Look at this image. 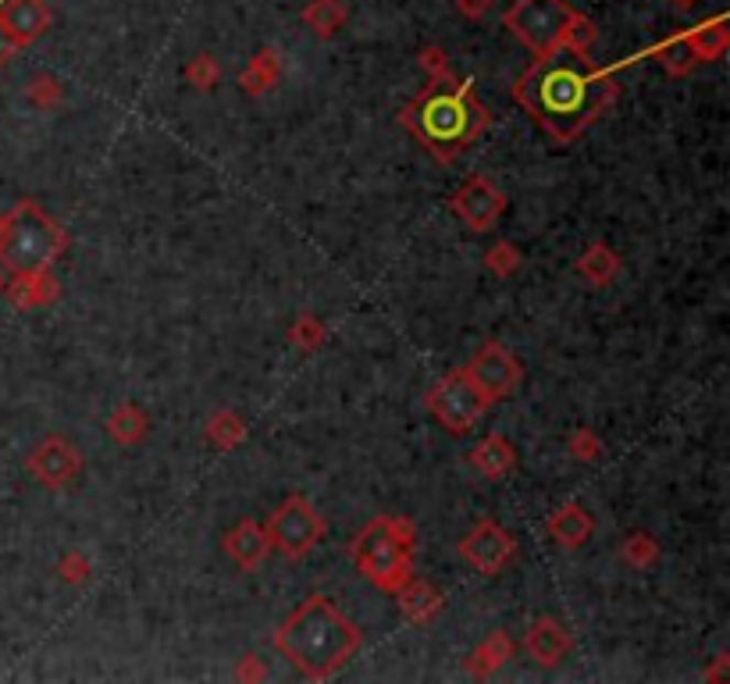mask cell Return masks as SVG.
Segmentation results:
<instances>
[{"label":"cell","instance_id":"cell-31","mask_svg":"<svg viewBox=\"0 0 730 684\" xmlns=\"http://www.w3.org/2000/svg\"><path fill=\"white\" fill-rule=\"evenodd\" d=\"M484 264H489V271H495V275L506 279L521 268V253H516L513 242H499V247H492L489 257H484Z\"/></svg>","mask_w":730,"mask_h":684},{"label":"cell","instance_id":"cell-22","mask_svg":"<svg viewBox=\"0 0 730 684\" xmlns=\"http://www.w3.org/2000/svg\"><path fill=\"white\" fill-rule=\"evenodd\" d=\"M279 72H282L279 54L275 51H261L247 65V72H239V89H242V94H250V97H264L268 89L279 83Z\"/></svg>","mask_w":730,"mask_h":684},{"label":"cell","instance_id":"cell-14","mask_svg":"<svg viewBox=\"0 0 730 684\" xmlns=\"http://www.w3.org/2000/svg\"><path fill=\"white\" fill-rule=\"evenodd\" d=\"M524 649L535 656L542 666H556L567 660V652L574 649V638L570 631L559 625L553 617H538L535 625H531L527 638H524Z\"/></svg>","mask_w":730,"mask_h":684},{"label":"cell","instance_id":"cell-24","mask_svg":"<svg viewBox=\"0 0 730 684\" xmlns=\"http://www.w3.org/2000/svg\"><path fill=\"white\" fill-rule=\"evenodd\" d=\"M108 432H111V438H115L118 446H135V443H143V438H146L150 421H146V414L135 403H121L115 414L108 417Z\"/></svg>","mask_w":730,"mask_h":684},{"label":"cell","instance_id":"cell-30","mask_svg":"<svg viewBox=\"0 0 730 684\" xmlns=\"http://www.w3.org/2000/svg\"><path fill=\"white\" fill-rule=\"evenodd\" d=\"M186 79L196 86V89H215L218 83H221V65L210 54H196L189 65H186Z\"/></svg>","mask_w":730,"mask_h":684},{"label":"cell","instance_id":"cell-33","mask_svg":"<svg viewBox=\"0 0 730 684\" xmlns=\"http://www.w3.org/2000/svg\"><path fill=\"white\" fill-rule=\"evenodd\" d=\"M57 574L65 577L68 585H83L86 577H89V560H86L83 553L72 550V553H65V560L57 564Z\"/></svg>","mask_w":730,"mask_h":684},{"label":"cell","instance_id":"cell-7","mask_svg":"<svg viewBox=\"0 0 730 684\" xmlns=\"http://www.w3.org/2000/svg\"><path fill=\"white\" fill-rule=\"evenodd\" d=\"M264 531H268L271 545H275L282 556L303 560L317 542L325 539V521H322V513L314 510L310 499L288 496L285 503L271 513V521H268Z\"/></svg>","mask_w":730,"mask_h":684},{"label":"cell","instance_id":"cell-1","mask_svg":"<svg viewBox=\"0 0 730 684\" xmlns=\"http://www.w3.org/2000/svg\"><path fill=\"white\" fill-rule=\"evenodd\" d=\"M613 75L617 68H577L549 54L531 61L513 83V97L553 140L574 143L617 104L620 83H613Z\"/></svg>","mask_w":730,"mask_h":684},{"label":"cell","instance_id":"cell-19","mask_svg":"<svg viewBox=\"0 0 730 684\" xmlns=\"http://www.w3.org/2000/svg\"><path fill=\"white\" fill-rule=\"evenodd\" d=\"M395 596H400L406 620H414V625H428L432 617H438V610H443V602H446L443 591L432 588L428 582H417V577H410Z\"/></svg>","mask_w":730,"mask_h":684},{"label":"cell","instance_id":"cell-10","mask_svg":"<svg viewBox=\"0 0 730 684\" xmlns=\"http://www.w3.org/2000/svg\"><path fill=\"white\" fill-rule=\"evenodd\" d=\"M460 556L478 574L495 577V574H503V567H510V560L516 556V542L510 531L499 528L495 521H481L460 539Z\"/></svg>","mask_w":730,"mask_h":684},{"label":"cell","instance_id":"cell-4","mask_svg":"<svg viewBox=\"0 0 730 684\" xmlns=\"http://www.w3.org/2000/svg\"><path fill=\"white\" fill-rule=\"evenodd\" d=\"M68 247V236L61 225L40 210L33 200H19L11 210L0 215V268L11 275L22 271H47Z\"/></svg>","mask_w":730,"mask_h":684},{"label":"cell","instance_id":"cell-8","mask_svg":"<svg viewBox=\"0 0 730 684\" xmlns=\"http://www.w3.org/2000/svg\"><path fill=\"white\" fill-rule=\"evenodd\" d=\"M492 403L481 397V389L470 382L467 371H449L443 382L428 392V410L438 417V424H446V432L464 435L484 417V410Z\"/></svg>","mask_w":730,"mask_h":684},{"label":"cell","instance_id":"cell-34","mask_svg":"<svg viewBox=\"0 0 730 684\" xmlns=\"http://www.w3.org/2000/svg\"><path fill=\"white\" fill-rule=\"evenodd\" d=\"M570 453L577 456V460L591 464V460H599V453H602V443H599V438H596V432L581 428V432H574V438H570Z\"/></svg>","mask_w":730,"mask_h":684},{"label":"cell","instance_id":"cell-26","mask_svg":"<svg viewBox=\"0 0 730 684\" xmlns=\"http://www.w3.org/2000/svg\"><path fill=\"white\" fill-rule=\"evenodd\" d=\"M649 57H656L660 65L671 72V75H688L695 65H698V57H695V51H691V43H688V36H671V40H663V43H656V47L649 51Z\"/></svg>","mask_w":730,"mask_h":684},{"label":"cell","instance_id":"cell-16","mask_svg":"<svg viewBox=\"0 0 730 684\" xmlns=\"http://www.w3.org/2000/svg\"><path fill=\"white\" fill-rule=\"evenodd\" d=\"M4 296L14 303L19 311H36V307H47V303L57 300V279L47 271H22V275H14L4 289Z\"/></svg>","mask_w":730,"mask_h":684},{"label":"cell","instance_id":"cell-28","mask_svg":"<svg viewBox=\"0 0 730 684\" xmlns=\"http://www.w3.org/2000/svg\"><path fill=\"white\" fill-rule=\"evenodd\" d=\"M620 556L628 560L631 567L645 571L649 564H656L660 545H656V539H652V535H645V531H634V535H628V542L620 545Z\"/></svg>","mask_w":730,"mask_h":684},{"label":"cell","instance_id":"cell-9","mask_svg":"<svg viewBox=\"0 0 730 684\" xmlns=\"http://www.w3.org/2000/svg\"><path fill=\"white\" fill-rule=\"evenodd\" d=\"M464 371L470 382L481 389V397L489 403L506 400L510 392L521 386V363H516V357L499 343H484L475 354V360H470V368H464Z\"/></svg>","mask_w":730,"mask_h":684},{"label":"cell","instance_id":"cell-25","mask_svg":"<svg viewBox=\"0 0 730 684\" xmlns=\"http://www.w3.org/2000/svg\"><path fill=\"white\" fill-rule=\"evenodd\" d=\"M303 22L322 40H331L346 25V4L342 0H310V4L303 8Z\"/></svg>","mask_w":730,"mask_h":684},{"label":"cell","instance_id":"cell-37","mask_svg":"<svg viewBox=\"0 0 730 684\" xmlns=\"http://www.w3.org/2000/svg\"><path fill=\"white\" fill-rule=\"evenodd\" d=\"M236 677H239V681H261V677H264V666L257 663V656H242Z\"/></svg>","mask_w":730,"mask_h":684},{"label":"cell","instance_id":"cell-3","mask_svg":"<svg viewBox=\"0 0 730 684\" xmlns=\"http://www.w3.org/2000/svg\"><path fill=\"white\" fill-rule=\"evenodd\" d=\"M403 121L417 132V140L432 150L438 161H456L464 150L489 129L492 115L481 108L475 97V79L449 83L432 79L428 94L414 100V108L403 115Z\"/></svg>","mask_w":730,"mask_h":684},{"label":"cell","instance_id":"cell-2","mask_svg":"<svg viewBox=\"0 0 730 684\" xmlns=\"http://www.w3.org/2000/svg\"><path fill=\"white\" fill-rule=\"evenodd\" d=\"M275 649L303 677L328 681L353 660L360 631L328 596L303 599L275 631Z\"/></svg>","mask_w":730,"mask_h":684},{"label":"cell","instance_id":"cell-39","mask_svg":"<svg viewBox=\"0 0 730 684\" xmlns=\"http://www.w3.org/2000/svg\"><path fill=\"white\" fill-rule=\"evenodd\" d=\"M677 8H695V4H702V0H674Z\"/></svg>","mask_w":730,"mask_h":684},{"label":"cell","instance_id":"cell-23","mask_svg":"<svg viewBox=\"0 0 730 684\" xmlns=\"http://www.w3.org/2000/svg\"><path fill=\"white\" fill-rule=\"evenodd\" d=\"M577 275L588 279L591 285H610L620 275V257L606 247V242H596V247H588L581 253V261H577Z\"/></svg>","mask_w":730,"mask_h":684},{"label":"cell","instance_id":"cell-13","mask_svg":"<svg viewBox=\"0 0 730 684\" xmlns=\"http://www.w3.org/2000/svg\"><path fill=\"white\" fill-rule=\"evenodd\" d=\"M51 25L47 0H0V36L11 43V51H22L36 43Z\"/></svg>","mask_w":730,"mask_h":684},{"label":"cell","instance_id":"cell-5","mask_svg":"<svg viewBox=\"0 0 730 684\" xmlns=\"http://www.w3.org/2000/svg\"><path fill=\"white\" fill-rule=\"evenodd\" d=\"M414 524L406 517H374L349 545L360 574L382 591H400L414 577Z\"/></svg>","mask_w":730,"mask_h":684},{"label":"cell","instance_id":"cell-38","mask_svg":"<svg viewBox=\"0 0 730 684\" xmlns=\"http://www.w3.org/2000/svg\"><path fill=\"white\" fill-rule=\"evenodd\" d=\"M11 54H14V51H11V43H8L4 36H0V68H4V61H8Z\"/></svg>","mask_w":730,"mask_h":684},{"label":"cell","instance_id":"cell-17","mask_svg":"<svg viewBox=\"0 0 730 684\" xmlns=\"http://www.w3.org/2000/svg\"><path fill=\"white\" fill-rule=\"evenodd\" d=\"M591 513L581 503H563L553 517H549V535L553 542H559L563 550H581V545L591 539Z\"/></svg>","mask_w":730,"mask_h":684},{"label":"cell","instance_id":"cell-29","mask_svg":"<svg viewBox=\"0 0 730 684\" xmlns=\"http://www.w3.org/2000/svg\"><path fill=\"white\" fill-rule=\"evenodd\" d=\"M288 339H293L299 354H314V349H322V343H325V325L317 322L314 314H299L293 328H288Z\"/></svg>","mask_w":730,"mask_h":684},{"label":"cell","instance_id":"cell-21","mask_svg":"<svg viewBox=\"0 0 730 684\" xmlns=\"http://www.w3.org/2000/svg\"><path fill=\"white\" fill-rule=\"evenodd\" d=\"M513 656V642H510V634L506 631H492L484 642L470 652V660H467V671L470 674H478V677H489L492 671H499L506 660Z\"/></svg>","mask_w":730,"mask_h":684},{"label":"cell","instance_id":"cell-40","mask_svg":"<svg viewBox=\"0 0 730 684\" xmlns=\"http://www.w3.org/2000/svg\"><path fill=\"white\" fill-rule=\"evenodd\" d=\"M4 289H8V279H4V268H0V296H4Z\"/></svg>","mask_w":730,"mask_h":684},{"label":"cell","instance_id":"cell-20","mask_svg":"<svg viewBox=\"0 0 730 684\" xmlns=\"http://www.w3.org/2000/svg\"><path fill=\"white\" fill-rule=\"evenodd\" d=\"M688 43H691V51H695V57H698V65H706V61H717V57H723V51H727V43H730V33H727V19L723 14H717V19H709L706 25H695V29H688Z\"/></svg>","mask_w":730,"mask_h":684},{"label":"cell","instance_id":"cell-18","mask_svg":"<svg viewBox=\"0 0 730 684\" xmlns=\"http://www.w3.org/2000/svg\"><path fill=\"white\" fill-rule=\"evenodd\" d=\"M470 464H475L484 478H506L516 467V449L503 435H484L481 443L470 449Z\"/></svg>","mask_w":730,"mask_h":684},{"label":"cell","instance_id":"cell-27","mask_svg":"<svg viewBox=\"0 0 730 684\" xmlns=\"http://www.w3.org/2000/svg\"><path fill=\"white\" fill-rule=\"evenodd\" d=\"M207 438H210V446H218V449H236L242 438H247V424H242L232 410H221L218 417H210Z\"/></svg>","mask_w":730,"mask_h":684},{"label":"cell","instance_id":"cell-6","mask_svg":"<svg viewBox=\"0 0 730 684\" xmlns=\"http://www.w3.org/2000/svg\"><path fill=\"white\" fill-rule=\"evenodd\" d=\"M574 19L577 11L567 0H516L503 14V25L535 57H549L563 51V40H567V29Z\"/></svg>","mask_w":730,"mask_h":684},{"label":"cell","instance_id":"cell-36","mask_svg":"<svg viewBox=\"0 0 730 684\" xmlns=\"http://www.w3.org/2000/svg\"><path fill=\"white\" fill-rule=\"evenodd\" d=\"M456 8H460L464 19H484V14L492 11V0H456Z\"/></svg>","mask_w":730,"mask_h":684},{"label":"cell","instance_id":"cell-15","mask_svg":"<svg viewBox=\"0 0 730 684\" xmlns=\"http://www.w3.org/2000/svg\"><path fill=\"white\" fill-rule=\"evenodd\" d=\"M268 550H271V539L257 521H242L225 535V553L236 560L239 571H257L264 564Z\"/></svg>","mask_w":730,"mask_h":684},{"label":"cell","instance_id":"cell-12","mask_svg":"<svg viewBox=\"0 0 730 684\" xmlns=\"http://www.w3.org/2000/svg\"><path fill=\"white\" fill-rule=\"evenodd\" d=\"M453 210H456V215H460L470 228H475V232H484V228H492L499 218H503L506 196L499 193L484 175H475V178H467L460 189H456Z\"/></svg>","mask_w":730,"mask_h":684},{"label":"cell","instance_id":"cell-32","mask_svg":"<svg viewBox=\"0 0 730 684\" xmlns=\"http://www.w3.org/2000/svg\"><path fill=\"white\" fill-rule=\"evenodd\" d=\"M25 97L36 104V108H54V104L61 100V86L57 79H51V75H36L33 83H29Z\"/></svg>","mask_w":730,"mask_h":684},{"label":"cell","instance_id":"cell-35","mask_svg":"<svg viewBox=\"0 0 730 684\" xmlns=\"http://www.w3.org/2000/svg\"><path fill=\"white\" fill-rule=\"evenodd\" d=\"M446 51L443 47H424L421 51V68L432 75V79H446L449 75V65H446Z\"/></svg>","mask_w":730,"mask_h":684},{"label":"cell","instance_id":"cell-11","mask_svg":"<svg viewBox=\"0 0 730 684\" xmlns=\"http://www.w3.org/2000/svg\"><path fill=\"white\" fill-rule=\"evenodd\" d=\"M25 467H29V475H33L40 485H47V489H65V485L83 470V453L75 449L68 438L51 435L29 453Z\"/></svg>","mask_w":730,"mask_h":684}]
</instances>
